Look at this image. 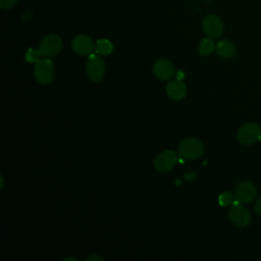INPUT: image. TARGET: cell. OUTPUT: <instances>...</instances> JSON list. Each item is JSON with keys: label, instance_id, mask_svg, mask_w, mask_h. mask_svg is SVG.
Masks as SVG:
<instances>
[{"label": "cell", "instance_id": "obj_1", "mask_svg": "<svg viewBox=\"0 0 261 261\" xmlns=\"http://www.w3.org/2000/svg\"><path fill=\"white\" fill-rule=\"evenodd\" d=\"M204 152L203 143L195 138L185 139L179 143L178 154L185 159L199 158Z\"/></svg>", "mask_w": 261, "mask_h": 261}, {"label": "cell", "instance_id": "obj_2", "mask_svg": "<svg viewBox=\"0 0 261 261\" xmlns=\"http://www.w3.org/2000/svg\"><path fill=\"white\" fill-rule=\"evenodd\" d=\"M35 79L42 85L50 84L54 79V65L49 58L40 59L34 67Z\"/></svg>", "mask_w": 261, "mask_h": 261}, {"label": "cell", "instance_id": "obj_3", "mask_svg": "<svg viewBox=\"0 0 261 261\" xmlns=\"http://www.w3.org/2000/svg\"><path fill=\"white\" fill-rule=\"evenodd\" d=\"M39 49L44 57H52L57 55L62 49V40L59 36L51 34L45 36L40 44Z\"/></svg>", "mask_w": 261, "mask_h": 261}, {"label": "cell", "instance_id": "obj_4", "mask_svg": "<svg viewBox=\"0 0 261 261\" xmlns=\"http://www.w3.org/2000/svg\"><path fill=\"white\" fill-rule=\"evenodd\" d=\"M87 74L93 82H100L105 73V64L99 54H90L87 61Z\"/></svg>", "mask_w": 261, "mask_h": 261}, {"label": "cell", "instance_id": "obj_5", "mask_svg": "<svg viewBox=\"0 0 261 261\" xmlns=\"http://www.w3.org/2000/svg\"><path fill=\"white\" fill-rule=\"evenodd\" d=\"M228 217L230 221L239 227H245L251 222V214L246 207L236 201L228 211Z\"/></svg>", "mask_w": 261, "mask_h": 261}, {"label": "cell", "instance_id": "obj_6", "mask_svg": "<svg viewBox=\"0 0 261 261\" xmlns=\"http://www.w3.org/2000/svg\"><path fill=\"white\" fill-rule=\"evenodd\" d=\"M238 139L242 144L251 145L261 140V128L258 124L249 122L241 126L238 133Z\"/></svg>", "mask_w": 261, "mask_h": 261}, {"label": "cell", "instance_id": "obj_7", "mask_svg": "<svg viewBox=\"0 0 261 261\" xmlns=\"http://www.w3.org/2000/svg\"><path fill=\"white\" fill-rule=\"evenodd\" d=\"M257 196V189L251 181L244 180L237 185L234 189L236 200L240 203H250Z\"/></svg>", "mask_w": 261, "mask_h": 261}, {"label": "cell", "instance_id": "obj_8", "mask_svg": "<svg viewBox=\"0 0 261 261\" xmlns=\"http://www.w3.org/2000/svg\"><path fill=\"white\" fill-rule=\"evenodd\" d=\"M202 27L206 36L211 39H218L223 32L222 20L214 14H208L203 19Z\"/></svg>", "mask_w": 261, "mask_h": 261}, {"label": "cell", "instance_id": "obj_9", "mask_svg": "<svg viewBox=\"0 0 261 261\" xmlns=\"http://www.w3.org/2000/svg\"><path fill=\"white\" fill-rule=\"evenodd\" d=\"M177 161V157L176 154L173 151L170 150H166L161 152L160 154H158L155 159H154V167L158 170V171H169L171 170L174 165L176 164Z\"/></svg>", "mask_w": 261, "mask_h": 261}, {"label": "cell", "instance_id": "obj_10", "mask_svg": "<svg viewBox=\"0 0 261 261\" xmlns=\"http://www.w3.org/2000/svg\"><path fill=\"white\" fill-rule=\"evenodd\" d=\"M95 44L92 39L86 35H77L71 42L73 51L79 55H90L95 50Z\"/></svg>", "mask_w": 261, "mask_h": 261}, {"label": "cell", "instance_id": "obj_11", "mask_svg": "<svg viewBox=\"0 0 261 261\" xmlns=\"http://www.w3.org/2000/svg\"><path fill=\"white\" fill-rule=\"evenodd\" d=\"M153 73L161 81H167L174 74L173 65L167 59H158L153 65Z\"/></svg>", "mask_w": 261, "mask_h": 261}, {"label": "cell", "instance_id": "obj_12", "mask_svg": "<svg viewBox=\"0 0 261 261\" xmlns=\"http://www.w3.org/2000/svg\"><path fill=\"white\" fill-rule=\"evenodd\" d=\"M166 93L169 96V98L178 101V100H181L185 98L187 89H186L185 84L181 81L174 80L167 84Z\"/></svg>", "mask_w": 261, "mask_h": 261}, {"label": "cell", "instance_id": "obj_13", "mask_svg": "<svg viewBox=\"0 0 261 261\" xmlns=\"http://www.w3.org/2000/svg\"><path fill=\"white\" fill-rule=\"evenodd\" d=\"M215 50H216V53L220 57L225 58V59L233 57L234 52H236V48H234V45L232 44V42H230L229 40H226V39L220 40L216 44Z\"/></svg>", "mask_w": 261, "mask_h": 261}, {"label": "cell", "instance_id": "obj_14", "mask_svg": "<svg viewBox=\"0 0 261 261\" xmlns=\"http://www.w3.org/2000/svg\"><path fill=\"white\" fill-rule=\"evenodd\" d=\"M112 49H113V46L111 42L106 39H100L96 42L95 51L99 55H102V56L109 55L112 52Z\"/></svg>", "mask_w": 261, "mask_h": 261}, {"label": "cell", "instance_id": "obj_15", "mask_svg": "<svg viewBox=\"0 0 261 261\" xmlns=\"http://www.w3.org/2000/svg\"><path fill=\"white\" fill-rule=\"evenodd\" d=\"M213 39L207 37V38H204L201 40L200 44H199V52L201 55L203 56H206V55H209L211 54L214 49H215V45H214V42L212 41Z\"/></svg>", "mask_w": 261, "mask_h": 261}, {"label": "cell", "instance_id": "obj_16", "mask_svg": "<svg viewBox=\"0 0 261 261\" xmlns=\"http://www.w3.org/2000/svg\"><path fill=\"white\" fill-rule=\"evenodd\" d=\"M41 56H42V53L40 51V49H36V48H30L27 52H25V55H24V59L28 61V62H38L40 59H41Z\"/></svg>", "mask_w": 261, "mask_h": 261}, {"label": "cell", "instance_id": "obj_17", "mask_svg": "<svg viewBox=\"0 0 261 261\" xmlns=\"http://www.w3.org/2000/svg\"><path fill=\"white\" fill-rule=\"evenodd\" d=\"M236 197H234V194L230 193V192H223L219 195V198H218V202L221 206H228V205H231L236 202Z\"/></svg>", "mask_w": 261, "mask_h": 261}, {"label": "cell", "instance_id": "obj_18", "mask_svg": "<svg viewBox=\"0 0 261 261\" xmlns=\"http://www.w3.org/2000/svg\"><path fill=\"white\" fill-rule=\"evenodd\" d=\"M18 0H0V7L2 9H9L13 7Z\"/></svg>", "mask_w": 261, "mask_h": 261}, {"label": "cell", "instance_id": "obj_19", "mask_svg": "<svg viewBox=\"0 0 261 261\" xmlns=\"http://www.w3.org/2000/svg\"><path fill=\"white\" fill-rule=\"evenodd\" d=\"M254 209H255V212L261 216V198H259L257 200V202L255 203V206H254Z\"/></svg>", "mask_w": 261, "mask_h": 261}, {"label": "cell", "instance_id": "obj_20", "mask_svg": "<svg viewBox=\"0 0 261 261\" xmlns=\"http://www.w3.org/2000/svg\"><path fill=\"white\" fill-rule=\"evenodd\" d=\"M87 260H103L101 257H99V256H97V255H94V256H92V257H90V258H88Z\"/></svg>", "mask_w": 261, "mask_h": 261}]
</instances>
